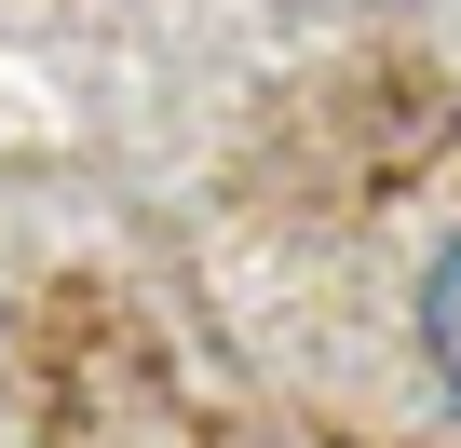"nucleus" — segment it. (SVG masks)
<instances>
[{
  "mask_svg": "<svg viewBox=\"0 0 461 448\" xmlns=\"http://www.w3.org/2000/svg\"><path fill=\"white\" fill-rule=\"evenodd\" d=\"M420 367H434V394L461 407V232L420 259Z\"/></svg>",
  "mask_w": 461,
  "mask_h": 448,
  "instance_id": "1",
  "label": "nucleus"
}]
</instances>
